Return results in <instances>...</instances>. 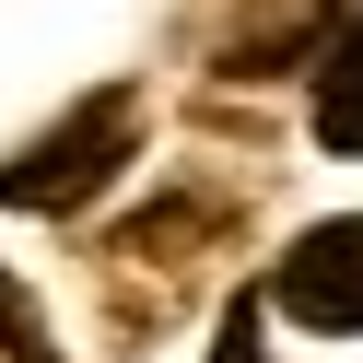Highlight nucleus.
I'll use <instances>...</instances> for the list:
<instances>
[{
  "label": "nucleus",
  "mask_w": 363,
  "mask_h": 363,
  "mask_svg": "<svg viewBox=\"0 0 363 363\" xmlns=\"http://www.w3.org/2000/svg\"><path fill=\"white\" fill-rule=\"evenodd\" d=\"M328 35H340V0H235L211 24V71L223 82H293V71H316Z\"/></svg>",
  "instance_id": "20e7f679"
},
{
  "label": "nucleus",
  "mask_w": 363,
  "mask_h": 363,
  "mask_svg": "<svg viewBox=\"0 0 363 363\" xmlns=\"http://www.w3.org/2000/svg\"><path fill=\"white\" fill-rule=\"evenodd\" d=\"M223 235H235V199L223 188H176V199H152V211H129L106 235V281H152V305H164L176 269H199Z\"/></svg>",
  "instance_id": "7ed1b4c3"
},
{
  "label": "nucleus",
  "mask_w": 363,
  "mask_h": 363,
  "mask_svg": "<svg viewBox=\"0 0 363 363\" xmlns=\"http://www.w3.org/2000/svg\"><path fill=\"white\" fill-rule=\"evenodd\" d=\"M211 363H269V352H258V293H235V316H223Z\"/></svg>",
  "instance_id": "0eeeda50"
},
{
  "label": "nucleus",
  "mask_w": 363,
  "mask_h": 363,
  "mask_svg": "<svg viewBox=\"0 0 363 363\" xmlns=\"http://www.w3.org/2000/svg\"><path fill=\"white\" fill-rule=\"evenodd\" d=\"M269 305L316 340H363V211L305 223V235L269 258Z\"/></svg>",
  "instance_id": "f03ea898"
},
{
  "label": "nucleus",
  "mask_w": 363,
  "mask_h": 363,
  "mask_svg": "<svg viewBox=\"0 0 363 363\" xmlns=\"http://www.w3.org/2000/svg\"><path fill=\"white\" fill-rule=\"evenodd\" d=\"M0 352H12V363H59L48 352V316H35V293L12 281V269H0Z\"/></svg>",
  "instance_id": "423d86ee"
},
{
  "label": "nucleus",
  "mask_w": 363,
  "mask_h": 363,
  "mask_svg": "<svg viewBox=\"0 0 363 363\" xmlns=\"http://www.w3.org/2000/svg\"><path fill=\"white\" fill-rule=\"evenodd\" d=\"M129 152H141V94H129V82H106V94H82L59 129H35V141L0 164V211H48V223H71V211H94V199L118 188Z\"/></svg>",
  "instance_id": "f257e3e1"
},
{
  "label": "nucleus",
  "mask_w": 363,
  "mask_h": 363,
  "mask_svg": "<svg viewBox=\"0 0 363 363\" xmlns=\"http://www.w3.org/2000/svg\"><path fill=\"white\" fill-rule=\"evenodd\" d=\"M316 141H328L340 164H363V12L316 48Z\"/></svg>",
  "instance_id": "39448f33"
}]
</instances>
